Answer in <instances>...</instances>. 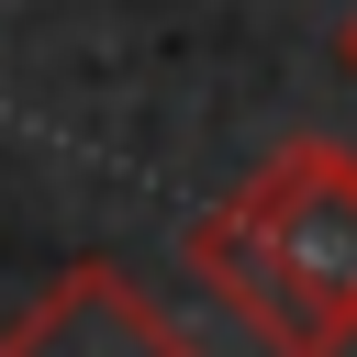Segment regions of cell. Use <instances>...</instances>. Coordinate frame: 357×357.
Instances as JSON below:
<instances>
[{
	"label": "cell",
	"mask_w": 357,
	"mask_h": 357,
	"mask_svg": "<svg viewBox=\"0 0 357 357\" xmlns=\"http://www.w3.org/2000/svg\"><path fill=\"white\" fill-rule=\"evenodd\" d=\"M0 357H201V346L134 290V268L78 257V268H56V279L0 324Z\"/></svg>",
	"instance_id": "7a4b0ae2"
},
{
	"label": "cell",
	"mask_w": 357,
	"mask_h": 357,
	"mask_svg": "<svg viewBox=\"0 0 357 357\" xmlns=\"http://www.w3.org/2000/svg\"><path fill=\"white\" fill-rule=\"evenodd\" d=\"M335 67H346V78H357V11H346V22H335Z\"/></svg>",
	"instance_id": "3957f363"
},
{
	"label": "cell",
	"mask_w": 357,
	"mask_h": 357,
	"mask_svg": "<svg viewBox=\"0 0 357 357\" xmlns=\"http://www.w3.org/2000/svg\"><path fill=\"white\" fill-rule=\"evenodd\" d=\"M190 268L268 357H346L357 346V145L335 134L268 145L190 223Z\"/></svg>",
	"instance_id": "6da1fadb"
}]
</instances>
